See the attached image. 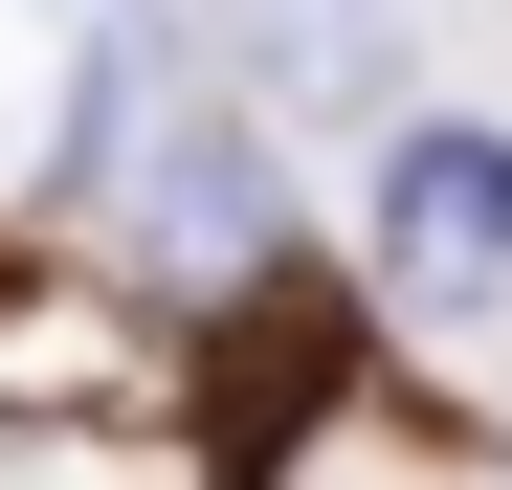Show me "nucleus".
Masks as SVG:
<instances>
[{
    "instance_id": "nucleus-1",
    "label": "nucleus",
    "mask_w": 512,
    "mask_h": 490,
    "mask_svg": "<svg viewBox=\"0 0 512 490\" xmlns=\"http://www.w3.org/2000/svg\"><path fill=\"white\" fill-rule=\"evenodd\" d=\"M379 245H401V290H512V134L490 112H423L379 156Z\"/></svg>"
},
{
    "instance_id": "nucleus-2",
    "label": "nucleus",
    "mask_w": 512,
    "mask_h": 490,
    "mask_svg": "<svg viewBox=\"0 0 512 490\" xmlns=\"http://www.w3.org/2000/svg\"><path fill=\"white\" fill-rule=\"evenodd\" d=\"M134 223L179 245V268H245V245H268V134H245V112H179L134 156Z\"/></svg>"
},
{
    "instance_id": "nucleus-3",
    "label": "nucleus",
    "mask_w": 512,
    "mask_h": 490,
    "mask_svg": "<svg viewBox=\"0 0 512 490\" xmlns=\"http://www.w3.org/2000/svg\"><path fill=\"white\" fill-rule=\"evenodd\" d=\"M245 67H268V112H379L401 90V0H245Z\"/></svg>"
},
{
    "instance_id": "nucleus-4",
    "label": "nucleus",
    "mask_w": 512,
    "mask_h": 490,
    "mask_svg": "<svg viewBox=\"0 0 512 490\" xmlns=\"http://www.w3.org/2000/svg\"><path fill=\"white\" fill-rule=\"evenodd\" d=\"M268 312H290V335L223 357V468H268V446L312 424V379H334V312H312V290H268Z\"/></svg>"
}]
</instances>
